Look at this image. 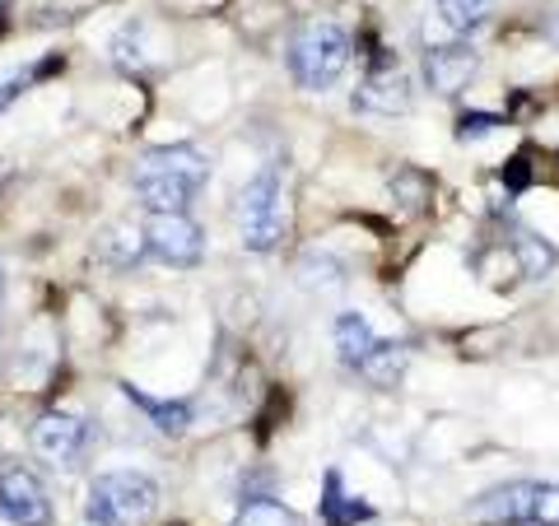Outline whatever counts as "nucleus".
Listing matches in <instances>:
<instances>
[{"label":"nucleus","instance_id":"nucleus-1","mask_svg":"<svg viewBox=\"0 0 559 526\" xmlns=\"http://www.w3.org/2000/svg\"><path fill=\"white\" fill-rule=\"evenodd\" d=\"M205 182H210V159L191 145H164V150L140 154V164L131 172L135 201L150 215H187Z\"/></svg>","mask_w":559,"mask_h":526},{"label":"nucleus","instance_id":"nucleus-2","mask_svg":"<svg viewBox=\"0 0 559 526\" xmlns=\"http://www.w3.org/2000/svg\"><path fill=\"white\" fill-rule=\"evenodd\" d=\"M349 51H355V38H349L341 24L312 20L289 38V75H294L299 89L326 94V89L341 84L345 65H349Z\"/></svg>","mask_w":559,"mask_h":526},{"label":"nucleus","instance_id":"nucleus-3","mask_svg":"<svg viewBox=\"0 0 559 526\" xmlns=\"http://www.w3.org/2000/svg\"><path fill=\"white\" fill-rule=\"evenodd\" d=\"M159 507V485L145 470H108L90 485L84 522L90 526H145Z\"/></svg>","mask_w":559,"mask_h":526},{"label":"nucleus","instance_id":"nucleus-4","mask_svg":"<svg viewBox=\"0 0 559 526\" xmlns=\"http://www.w3.org/2000/svg\"><path fill=\"white\" fill-rule=\"evenodd\" d=\"M289 229V201H285V164H266L248 182L238 201V234L252 252H275Z\"/></svg>","mask_w":559,"mask_h":526},{"label":"nucleus","instance_id":"nucleus-5","mask_svg":"<svg viewBox=\"0 0 559 526\" xmlns=\"http://www.w3.org/2000/svg\"><path fill=\"white\" fill-rule=\"evenodd\" d=\"M140 234H145V256L164 261L173 271H191L205 256V234L191 215H150Z\"/></svg>","mask_w":559,"mask_h":526},{"label":"nucleus","instance_id":"nucleus-6","mask_svg":"<svg viewBox=\"0 0 559 526\" xmlns=\"http://www.w3.org/2000/svg\"><path fill=\"white\" fill-rule=\"evenodd\" d=\"M33 447H38V457L47 466L75 470L84 462V452H90V419L51 410V415H43L38 425H33Z\"/></svg>","mask_w":559,"mask_h":526},{"label":"nucleus","instance_id":"nucleus-7","mask_svg":"<svg viewBox=\"0 0 559 526\" xmlns=\"http://www.w3.org/2000/svg\"><path fill=\"white\" fill-rule=\"evenodd\" d=\"M0 513L14 526H51V499L28 466L0 462Z\"/></svg>","mask_w":559,"mask_h":526},{"label":"nucleus","instance_id":"nucleus-8","mask_svg":"<svg viewBox=\"0 0 559 526\" xmlns=\"http://www.w3.org/2000/svg\"><path fill=\"white\" fill-rule=\"evenodd\" d=\"M480 70V51L471 43H433L425 47V84L433 94L452 98L457 89H466Z\"/></svg>","mask_w":559,"mask_h":526},{"label":"nucleus","instance_id":"nucleus-9","mask_svg":"<svg viewBox=\"0 0 559 526\" xmlns=\"http://www.w3.org/2000/svg\"><path fill=\"white\" fill-rule=\"evenodd\" d=\"M355 108L369 117H406L411 112V84L396 65L382 70H364L359 89H355Z\"/></svg>","mask_w":559,"mask_h":526},{"label":"nucleus","instance_id":"nucleus-10","mask_svg":"<svg viewBox=\"0 0 559 526\" xmlns=\"http://www.w3.org/2000/svg\"><path fill=\"white\" fill-rule=\"evenodd\" d=\"M121 396L131 401V406H140V415L150 419L159 433H168V438H182L187 429H191V419H197V410H191V401H159V396H150V392H140V387H131V382H121Z\"/></svg>","mask_w":559,"mask_h":526},{"label":"nucleus","instance_id":"nucleus-11","mask_svg":"<svg viewBox=\"0 0 559 526\" xmlns=\"http://www.w3.org/2000/svg\"><path fill=\"white\" fill-rule=\"evenodd\" d=\"M378 340H382V336L373 331V322L364 318V312H341V318H336V359H341L345 368H359L364 359L373 355Z\"/></svg>","mask_w":559,"mask_h":526},{"label":"nucleus","instance_id":"nucleus-12","mask_svg":"<svg viewBox=\"0 0 559 526\" xmlns=\"http://www.w3.org/2000/svg\"><path fill=\"white\" fill-rule=\"evenodd\" d=\"M318 517H322L326 526H359V522H369V517H373V507L345 494V485H341V470H326V485H322Z\"/></svg>","mask_w":559,"mask_h":526},{"label":"nucleus","instance_id":"nucleus-13","mask_svg":"<svg viewBox=\"0 0 559 526\" xmlns=\"http://www.w3.org/2000/svg\"><path fill=\"white\" fill-rule=\"evenodd\" d=\"M406 363H411V349L406 345H401V340H378L373 355L364 359L355 373L364 382H373V387H396V382L406 378Z\"/></svg>","mask_w":559,"mask_h":526},{"label":"nucleus","instance_id":"nucleus-14","mask_svg":"<svg viewBox=\"0 0 559 526\" xmlns=\"http://www.w3.org/2000/svg\"><path fill=\"white\" fill-rule=\"evenodd\" d=\"M513 252H518L522 275H527V279H546V275H555V266H559L555 242H546V238L532 234V229H518V234H513Z\"/></svg>","mask_w":559,"mask_h":526},{"label":"nucleus","instance_id":"nucleus-15","mask_svg":"<svg viewBox=\"0 0 559 526\" xmlns=\"http://www.w3.org/2000/svg\"><path fill=\"white\" fill-rule=\"evenodd\" d=\"M439 5V20L452 28V33H476L489 10H495V0H433Z\"/></svg>","mask_w":559,"mask_h":526},{"label":"nucleus","instance_id":"nucleus-16","mask_svg":"<svg viewBox=\"0 0 559 526\" xmlns=\"http://www.w3.org/2000/svg\"><path fill=\"white\" fill-rule=\"evenodd\" d=\"M98 248H103V256H108L112 266H135V261L145 256V234L131 229V224H117V229L103 234Z\"/></svg>","mask_w":559,"mask_h":526},{"label":"nucleus","instance_id":"nucleus-17","mask_svg":"<svg viewBox=\"0 0 559 526\" xmlns=\"http://www.w3.org/2000/svg\"><path fill=\"white\" fill-rule=\"evenodd\" d=\"M47 70H61V57H43L33 65H20V70H5V80H0V112L10 108L14 98H20L24 89H33L38 80H47Z\"/></svg>","mask_w":559,"mask_h":526},{"label":"nucleus","instance_id":"nucleus-18","mask_svg":"<svg viewBox=\"0 0 559 526\" xmlns=\"http://www.w3.org/2000/svg\"><path fill=\"white\" fill-rule=\"evenodd\" d=\"M234 526H304V522H299V513H289L285 503H275V499H252V503L238 507Z\"/></svg>","mask_w":559,"mask_h":526},{"label":"nucleus","instance_id":"nucleus-19","mask_svg":"<svg viewBox=\"0 0 559 526\" xmlns=\"http://www.w3.org/2000/svg\"><path fill=\"white\" fill-rule=\"evenodd\" d=\"M299 279H304V285L308 289H341V266H336V261H331V256H304V266H299Z\"/></svg>","mask_w":559,"mask_h":526},{"label":"nucleus","instance_id":"nucleus-20","mask_svg":"<svg viewBox=\"0 0 559 526\" xmlns=\"http://www.w3.org/2000/svg\"><path fill=\"white\" fill-rule=\"evenodd\" d=\"M532 526H559V480H536V489H532Z\"/></svg>","mask_w":559,"mask_h":526},{"label":"nucleus","instance_id":"nucleus-21","mask_svg":"<svg viewBox=\"0 0 559 526\" xmlns=\"http://www.w3.org/2000/svg\"><path fill=\"white\" fill-rule=\"evenodd\" d=\"M112 57L121 70H145V38H140V24H127L112 43Z\"/></svg>","mask_w":559,"mask_h":526},{"label":"nucleus","instance_id":"nucleus-22","mask_svg":"<svg viewBox=\"0 0 559 526\" xmlns=\"http://www.w3.org/2000/svg\"><path fill=\"white\" fill-rule=\"evenodd\" d=\"M392 191H396V201L406 205V210H419V205L429 201V178H425V172H411L406 168V172H396Z\"/></svg>","mask_w":559,"mask_h":526},{"label":"nucleus","instance_id":"nucleus-23","mask_svg":"<svg viewBox=\"0 0 559 526\" xmlns=\"http://www.w3.org/2000/svg\"><path fill=\"white\" fill-rule=\"evenodd\" d=\"M503 112H485V108H471V112H462L457 117V140H471V135H485V131H495V127H503Z\"/></svg>","mask_w":559,"mask_h":526},{"label":"nucleus","instance_id":"nucleus-24","mask_svg":"<svg viewBox=\"0 0 559 526\" xmlns=\"http://www.w3.org/2000/svg\"><path fill=\"white\" fill-rule=\"evenodd\" d=\"M532 182V164H527V154H518L513 164H503V187H509V196H518V191H527Z\"/></svg>","mask_w":559,"mask_h":526},{"label":"nucleus","instance_id":"nucleus-25","mask_svg":"<svg viewBox=\"0 0 559 526\" xmlns=\"http://www.w3.org/2000/svg\"><path fill=\"white\" fill-rule=\"evenodd\" d=\"M0 298H5V266H0Z\"/></svg>","mask_w":559,"mask_h":526},{"label":"nucleus","instance_id":"nucleus-26","mask_svg":"<svg viewBox=\"0 0 559 526\" xmlns=\"http://www.w3.org/2000/svg\"><path fill=\"white\" fill-rule=\"evenodd\" d=\"M168 526H182V522H168Z\"/></svg>","mask_w":559,"mask_h":526},{"label":"nucleus","instance_id":"nucleus-27","mask_svg":"<svg viewBox=\"0 0 559 526\" xmlns=\"http://www.w3.org/2000/svg\"><path fill=\"white\" fill-rule=\"evenodd\" d=\"M0 5H5V0H0Z\"/></svg>","mask_w":559,"mask_h":526}]
</instances>
